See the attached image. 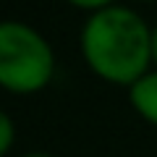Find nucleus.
Here are the masks:
<instances>
[{
	"mask_svg": "<svg viewBox=\"0 0 157 157\" xmlns=\"http://www.w3.org/2000/svg\"><path fill=\"white\" fill-rule=\"evenodd\" d=\"M52 73V47L37 29L21 21L0 24V81L6 89L32 94L50 84Z\"/></svg>",
	"mask_w": 157,
	"mask_h": 157,
	"instance_id": "obj_2",
	"label": "nucleus"
},
{
	"mask_svg": "<svg viewBox=\"0 0 157 157\" xmlns=\"http://www.w3.org/2000/svg\"><path fill=\"white\" fill-rule=\"evenodd\" d=\"M81 52L89 68L110 84H136L152 60V29L136 11L107 6L81 26Z\"/></svg>",
	"mask_w": 157,
	"mask_h": 157,
	"instance_id": "obj_1",
	"label": "nucleus"
},
{
	"mask_svg": "<svg viewBox=\"0 0 157 157\" xmlns=\"http://www.w3.org/2000/svg\"><path fill=\"white\" fill-rule=\"evenodd\" d=\"M128 100L144 121L157 126V71H149L128 86Z\"/></svg>",
	"mask_w": 157,
	"mask_h": 157,
	"instance_id": "obj_3",
	"label": "nucleus"
},
{
	"mask_svg": "<svg viewBox=\"0 0 157 157\" xmlns=\"http://www.w3.org/2000/svg\"><path fill=\"white\" fill-rule=\"evenodd\" d=\"M13 147V121L8 113H0V152L8 155Z\"/></svg>",
	"mask_w": 157,
	"mask_h": 157,
	"instance_id": "obj_4",
	"label": "nucleus"
},
{
	"mask_svg": "<svg viewBox=\"0 0 157 157\" xmlns=\"http://www.w3.org/2000/svg\"><path fill=\"white\" fill-rule=\"evenodd\" d=\"M152 60L157 63V26L152 29Z\"/></svg>",
	"mask_w": 157,
	"mask_h": 157,
	"instance_id": "obj_6",
	"label": "nucleus"
},
{
	"mask_svg": "<svg viewBox=\"0 0 157 157\" xmlns=\"http://www.w3.org/2000/svg\"><path fill=\"white\" fill-rule=\"evenodd\" d=\"M24 157H52V155H47V152H29V155H24Z\"/></svg>",
	"mask_w": 157,
	"mask_h": 157,
	"instance_id": "obj_7",
	"label": "nucleus"
},
{
	"mask_svg": "<svg viewBox=\"0 0 157 157\" xmlns=\"http://www.w3.org/2000/svg\"><path fill=\"white\" fill-rule=\"evenodd\" d=\"M68 3H73V6H78V8H86V11H102V8H107L113 3V0H68Z\"/></svg>",
	"mask_w": 157,
	"mask_h": 157,
	"instance_id": "obj_5",
	"label": "nucleus"
}]
</instances>
